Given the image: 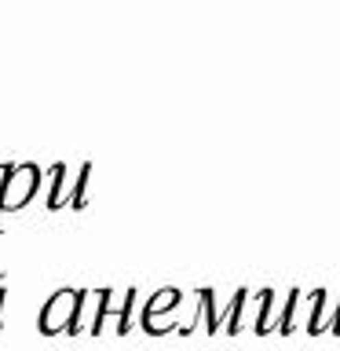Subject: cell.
<instances>
[{
  "instance_id": "cell-1",
  "label": "cell",
  "mask_w": 340,
  "mask_h": 351,
  "mask_svg": "<svg viewBox=\"0 0 340 351\" xmlns=\"http://www.w3.org/2000/svg\"><path fill=\"white\" fill-rule=\"evenodd\" d=\"M40 172L33 165H15V169H4V180H0V213L4 208H22L29 205V197L37 194Z\"/></svg>"
}]
</instances>
